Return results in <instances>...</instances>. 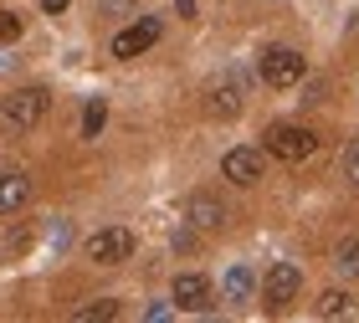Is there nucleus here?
Here are the masks:
<instances>
[{"label": "nucleus", "mask_w": 359, "mask_h": 323, "mask_svg": "<svg viewBox=\"0 0 359 323\" xmlns=\"http://www.w3.org/2000/svg\"><path fill=\"white\" fill-rule=\"evenodd\" d=\"M88 256L97 267H118L134 256V231L128 226H103V231H93L88 236Z\"/></svg>", "instance_id": "obj_4"}, {"label": "nucleus", "mask_w": 359, "mask_h": 323, "mask_svg": "<svg viewBox=\"0 0 359 323\" xmlns=\"http://www.w3.org/2000/svg\"><path fill=\"white\" fill-rule=\"evenodd\" d=\"M303 72H308V62L292 52V46H267L262 52V83L267 88H292V83H303Z\"/></svg>", "instance_id": "obj_5"}, {"label": "nucleus", "mask_w": 359, "mask_h": 323, "mask_svg": "<svg viewBox=\"0 0 359 323\" xmlns=\"http://www.w3.org/2000/svg\"><path fill=\"white\" fill-rule=\"evenodd\" d=\"M262 170H267L262 149H231V154L221 159V174L231 185H257V180H262Z\"/></svg>", "instance_id": "obj_9"}, {"label": "nucleus", "mask_w": 359, "mask_h": 323, "mask_svg": "<svg viewBox=\"0 0 359 323\" xmlns=\"http://www.w3.org/2000/svg\"><path fill=\"white\" fill-rule=\"evenodd\" d=\"M318 318H349V293H339V287L323 293L318 298Z\"/></svg>", "instance_id": "obj_16"}, {"label": "nucleus", "mask_w": 359, "mask_h": 323, "mask_svg": "<svg viewBox=\"0 0 359 323\" xmlns=\"http://www.w3.org/2000/svg\"><path fill=\"white\" fill-rule=\"evenodd\" d=\"M175 313V303H154V308H144V318H149V323H159V318H170Z\"/></svg>", "instance_id": "obj_19"}, {"label": "nucleus", "mask_w": 359, "mask_h": 323, "mask_svg": "<svg viewBox=\"0 0 359 323\" xmlns=\"http://www.w3.org/2000/svg\"><path fill=\"white\" fill-rule=\"evenodd\" d=\"M154 41H159V15H139L134 26H123L118 36H113V57H118V62H128V57H144Z\"/></svg>", "instance_id": "obj_7"}, {"label": "nucleus", "mask_w": 359, "mask_h": 323, "mask_svg": "<svg viewBox=\"0 0 359 323\" xmlns=\"http://www.w3.org/2000/svg\"><path fill=\"white\" fill-rule=\"evenodd\" d=\"M46 108H52L46 88H15V92L0 98V128H6V134H31V128L46 118Z\"/></svg>", "instance_id": "obj_1"}, {"label": "nucleus", "mask_w": 359, "mask_h": 323, "mask_svg": "<svg viewBox=\"0 0 359 323\" xmlns=\"http://www.w3.org/2000/svg\"><path fill=\"white\" fill-rule=\"evenodd\" d=\"M190 221H195V226H210V231H216V226H226L231 216H226V200H221V195L201 190V195L190 200Z\"/></svg>", "instance_id": "obj_10"}, {"label": "nucleus", "mask_w": 359, "mask_h": 323, "mask_svg": "<svg viewBox=\"0 0 359 323\" xmlns=\"http://www.w3.org/2000/svg\"><path fill=\"white\" fill-rule=\"evenodd\" d=\"M175 11L185 15V21H195V11H201V0H175Z\"/></svg>", "instance_id": "obj_20"}, {"label": "nucleus", "mask_w": 359, "mask_h": 323, "mask_svg": "<svg viewBox=\"0 0 359 323\" xmlns=\"http://www.w3.org/2000/svg\"><path fill=\"white\" fill-rule=\"evenodd\" d=\"M334 272L339 277H359V236H344L334 247Z\"/></svg>", "instance_id": "obj_13"}, {"label": "nucleus", "mask_w": 359, "mask_h": 323, "mask_svg": "<svg viewBox=\"0 0 359 323\" xmlns=\"http://www.w3.org/2000/svg\"><path fill=\"white\" fill-rule=\"evenodd\" d=\"M205 98H210V113H216V118H236V113L247 108V72L241 67L216 72L210 88H205Z\"/></svg>", "instance_id": "obj_3"}, {"label": "nucleus", "mask_w": 359, "mask_h": 323, "mask_svg": "<svg viewBox=\"0 0 359 323\" xmlns=\"http://www.w3.org/2000/svg\"><path fill=\"white\" fill-rule=\"evenodd\" d=\"M344 180L359 185V139H349V149H344Z\"/></svg>", "instance_id": "obj_17"}, {"label": "nucleus", "mask_w": 359, "mask_h": 323, "mask_svg": "<svg viewBox=\"0 0 359 323\" xmlns=\"http://www.w3.org/2000/svg\"><path fill=\"white\" fill-rule=\"evenodd\" d=\"M26 200H31V180L26 174H0V216L21 211Z\"/></svg>", "instance_id": "obj_11"}, {"label": "nucleus", "mask_w": 359, "mask_h": 323, "mask_svg": "<svg viewBox=\"0 0 359 323\" xmlns=\"http://www.w3.org/2000/svg\"><path fill=\"white\" fill-rule=\"evenodd\" d=\"M15 36H21V15L0 11V41H15Z\"/></svg>", "instance_id": "obj_18"}, {"label": "nucleus", "mask_w": 359, "mask_h": 323, "mask_svg": "<svg viewBox=\"0 0 359 323\" xmlns=\"http://www.w3.org/2000/svg\"><path fill=\"white\" fill-rule=\"evenodd\" d=\"M267 154H277L283 165H298V159H313L318 154V134L303 123H277L267 128Z\"/></svg>", "instance_id": "obj_2"}, {"label": "nucleus", "mask_w": 359, "mask_h": 323, "mask_svg": "<svg viewBox=\"0 0 359 323\" xmlns=\"http://www.w3.org/2000/svg\"><path fill=\"white\" fill-rule=\"evenodd\" d=\"M252 287H257V272H252L247 262H231V267H226V303H247Z\"/></svg>", "instance_id": "obj_12"}, {"label": "nucleus", "mask_w": 359, "mask_h": 323, "mask_svg": "<svg viewBox=\"0 0 359 323\" xmlns=\"http://www.w3.org/2000/svg\"><path fill=\"white\" fill-rule=\"evenodd\" d=\"M108 318H118V298H97L88 308H77V323H108Z\"/></svg>", "instance_id": "obj_15"}, {"label": "nucleus", "mask_w": 359, "mask_h": 323, "mask_svg": "<svg viewBox=\"0 0 359 323\" xmlns=\"http://www.w3.org/2000/svg\"><path fill=\"white\" fill-rule=\"evenodd\" d=\"M103 123H108V103L103 98H88V108H83V139H97V134H103Z\"/></svg>", "instance_id": "obj_14"}, {"label": "nucleus", "mask_w": 359, "mask_h": 323, "mask_svg": "<svg viewBox=\"0 0 359 323\" xmlns=\"http://www.w3.org/2000/svg\"><path fill=\"white\" fill-rule=\"evenodd\" d=\"M170 303H175V313H205V308H210V282H205V272H180L175 287H170Z\"/></svg>", "instance_id": "obj_8"}, {"label": "nucleus", "mask_w": 359, "mask_h": 323, "mask_svg": "<svg viewBox=\"0 0 359 323\" xmlns=\"http://www.w3.org/2000/svg\"><path fill=\"white\" fill-rule=\"evenodd\" d=\"M67 6H72V0H41V11H46V15H62Z\"/></svg>", "instance_id": "obj_21"}, {"label": "nucleus", "mask_w": 359, "mask_h": 323, "mask_svg": "<svg viewBox=\"0 0 359 323\" xmlns=\"http://www.w3.org/2000/svg\"><path fill=\"white\" fill-rule=\"evenodd\" d=\"M298 287H303V272L292 267V262H272L267 267V277H262V303H267V313H283L292 298H298Z\"/></svg>", "instance_id": "obj_6"}]
</instances>
